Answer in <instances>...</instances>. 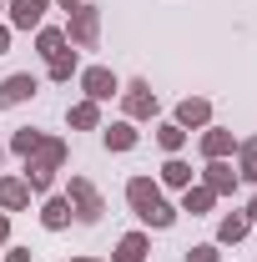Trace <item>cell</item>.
Wrapping results in <instances>:
<instances>
[{
  "label": "cell",
  "instance_id": "cell-21",
  "mask_svg": "<svg viewBox=\"0 0 257 262\" xmlns=\"http://www.w3.org/2000/svg\"><path fill=\"white\" fill-rule=\"evenodd\" d=\"M237 177L257 187V136H242L237 141Z\"/></svg>",
  "mask_w": 257,
  "mask_h": 262
},
{
  "label": "cell",
  "instance_id": "cell-13",
  "mask_svg": "<svg viewBox=\"0 0 257 262\" xmlns=\"http://www.w3.org/2000/svg\"><path fill=\"white\" fill-rule=\"evenodd\" d=\"M126 202H131V212H146L152 202H161V182L157 177H131L126 182Z\"/></svg>",
  "mask_w": 257,
  "mask_h": 262
},
{
  "label": "cell",
  "instance_id": "cell-7",
  "mask_svg": "<svg viewBox=\"0 0 257 262\" xmlns=\"http://www.w3.org/2000/svg\"><path fill=\"white\" fill-rule=\"evenodd\" d=\"M46 10H51V0H10L5 5V15H10L15 31H40L46 26Z\"/></svg>",
  "mask_w": 257,
  "mask_h": 262
},
{
  "label": "cell",
  "instance_id": "cell-9",
  "mask_svg": "<svg viewBox=\"0 0 257 262\" xmlns=\"http://www.w3.org/2000/svg\"><path fill=\"white\" fill-rule=\"evenodd\" d=\"M202 187H207L212 196H232L237 187H242V177L232 171V162H207L202 166Z\"/></svg>",
  "mask_w": 257,
  "mask_h": 262
},
{
  "label": "cell",
  "instance_id": "cell-26",
  "mask_svg": "<svg viewBox=\"0 0 257 262\" xmlns=\"http://www.w3.org/2000/svg\"><path fill=\"white\" fill-rule=\"evenodd\" d=\"M187 262H222V252H217V242H197L187 247Z\"/></svg>",
  "mask_w": 257,
  "mask_h": 262
},
{
  "label": "cell",
  "instance_id": "cell-16",
  "mask_svg": "<svg viewBox=\"0 0 257 262\" xmlns=\"http://www.w3.org/2000/svg\"><path fill=\"white\" fill-rule=\"evenodd\" d=\"M46 76H51V81H56V86H66V81H71V76H81V56H76V51H71V46H66V51H56V56H51V61H46Z\"/></svg>",
  "mask_w": 257,
  "mask_h": 262
},
{
  "label": "cell",
  "instance_id": "cell-8",
  "mask_svg": "<svg viewBox=\"0 0 257 262\" xmlns=\"http://www.w3.org/2000/svg\"><path fill=\"white\" fill-rule=\"evenodd\" d=\"M182 131H202V126H212V101L207 96H187V101H177V116H172Z\"/></svg>",
  "mask_w": 257,
  "mask_h": 262
},
{
  "label": "cell",
  "instance_id": "cell-5",
  "mask_svg": "<svg viewBox=\"0 0 257 262\" xmlns=\"http://www.w3.org/2000/svg\"><path fill=\"white\" fill-rule=\"evenodd\" d=\"M121 111H126V121H152V116H157V91H152V81H126V86H121Z\"/></svg>",
  "mask_w": 257,
  "mask_h": 262
},
{
  "label": "cell",
  "instance_id": "cell-10",
  "mask_svg": "<svg viewBox=\"0 0 257 262\" xmlns=\"http://www.w3.org/2000/svg\"><path fill=\"white\" fill-rule=\"evenodd\" d=\"M197 146H202L207 162H227V157L237 151V136H232L227 126H202V141H197Z\"/></svg>",
  "mask_w": 257,
  "mask_h": 262
},
{
  "label": "cell",
  "instance_id": "cell-25",
  "mask_svg": "<svg viewBox=\"0 0 257 262\" xmlns=\"http://www.w3.org/2000/svg\"><path fill=\"white\" fill-rule=\"evenodd\" d=\"M40 141H46V131H35V126H20L15 136H10V151H15V157H31V151L40 146Z\"/></svg>",
  "mask_w": 257,
  "mask_h": 262
},
{
  "label": "cell",
  "instance_id": "cell-30",
  "mask_svg": "<svg viewBox=\"0 0 257 262\" xmlns=\"http://www.w3.org/2000/svg\"><path fill=\"white\" fill-rule=\"evenodd\" d=\"M5 51H10V31L0 26V56H5Z\"/></svg>",
  "mask_w": 257,
  "mask_h": 262
},
{
  "label": "cell",
  "instance_id": "cell-23",
  "mask_svg": "<svg viewBox=\"0 0 257 262\" xmlns=\"http://www.w3.org/2000/svg\"><path fill=\"white\" fill-rule=\"evenodd\" d=\"M187 136H192V131H182L177 121H161V126H157V146L166 151V157H177V151L187 146Z\"/></svg>",
  "mask_w": 257,
  "mask_h": 262
},
{
  "label": "cell",
  "instance_id": "cell-33",
  "mask_svg": "<svg viewBox=\"0 0 257 262\" xmlns=\"http://www.w3.org/2000/svg\"><path fill=\"white\" fill-rule=\"evenodd\" d=\"M0 15H5V5H0Z\"/></svg>",
  "mask_w": 257,
  "mask_h": 262
},
{
  "label": "cell",
  "instance_id": "cell-14",
  "mask_svg": "<svg viewBox=\"0 0 257 262\" xmlns=\"http://www.w3.org/2000/svg\"><path fill=\"white\" fill-rule=\"evenodd\" d=\"M26 207H31L26 177H0V212H26Z\"/></svg>",
  "mask_w": 257,
  "mask_h": 262
},
{
  "label": "cell",
  "instance_id": "cell-28",
  "mask_svg": "<svg viewBox=\"0 0 257 262\" xmlns=\"http://www.w3.org/2000/svg\"><path fill=\"white\" fill-rule=\"evenodd\" d=\"M10 242V212H0V247Z\"/></svg>",
  "mask_w": 257,
  "mask_h": 262
},
{
  "label": "cell",
  "instance_id": "cell-4",
  "mask_svg": "<svg viewBox=\"0 0 257 262\" xmlns=\"http://www.w3.org/2000/svg\"><path fill=\"white\" fill-rule=\"evenodd\" d=\"M81 91H86V101H111V96H121V81H116V71L111 66H81Z\"/></svg>",
  "mask_w": 257,
  "mask_h": 262
},
{
  "label": "cell",
  "instance_id": "cell-18",
  "mask_svg": "<svg viewBox=\"0 0 257 262\" xmlns=\"http://www.w3.org/2000/svg\"><path fill=\"white\" fill-rule=\"evenodd\" d=\"M146 252H152L146 232H126V237L116 242V252H111V262H146Z\"/></svg>",
  "mask_w": 257,
  "mask_h": 262
},
{
  "label": "cell",
  "instance_id": "cell-1",
  "mask_svg": "<svg viewBox=\"0 0 257 262\" xmlns=\"http://www.w3.org/2000/svg\"><path fill=\"white\" fill-rule=\"evenodd\" d=\"M66 157H71V146H66L61 136H46L31 157H26V171H20V177H26L31 196H51V187H56V171L66 166Z\"/></svg>",
  "mask_w": 257,
  "mask_h": 262
},
{
  "label": "cell",
  "instance_id": "cell-3",
  "mask_svg": "<svg viewBox=\"0 0 257 262\" xmlns=\"http://www.w3.org/2000/svg\"><path fill=\"white\" fill-rule=\"evenodd\" d=\"M66 40H71L76 51H96V46H101V10H96V5L81 0V5L71 10V20H66Z\"/></svg>",
  "mask_w": 257,
  "mask_h": 262
},
{
  "label": "cell",
  "instance_id": "cell-24",
  "mask_svg": "<svg viewBox=\"0 0 257 262\" xmlns=\"http://www.w3.org/2000/svg\"><path fill=\"white\" fill-rule=\"evenodd\" d=\"M66 46H71V40H66V31H61V26H40V31H35V51H40L46 61H51L56 51H66Z\"/></svg>",
  "mask_w": 257,
  "mask_h": 262
},
{
  "label": "cell",
  "instance_id": "cell-15",
  "mask_svg": "<svg viewBox=\"0 0 257 262\" xmlns=\"http://www.w3.org/2000/svg\"><path fill=\"white\" fill-rule=\"evenodd\" d=\"M192 166L182 162V157H166V162H161V171H157V182L161 187H172V192H187V187H192Z\"/></svg>",
  "mask_w": 257,
  "mask_h": 262
},
{
  "label": "cell",
  "instance_id": "cell-22",
  "mask_svg": "<svg viewBox=\"0 0 257 262\" xmlns=\"http://www.w3.org/2000/svg\"><path fill=\"white\" fill-rule=\"evenodd\" d=\"M136 217H141V222H146V227H157V232H166V227H177V207H172V202H166V196H161V202H152V207H146V212H136Z\"/></svg>",
  "mask_w": 257,
  "mask_h": 262
},
{
  "label": "cell",
  "instance_id": "cell-6",
  "mask_svg": "<svg viewBox=\"0 0 257 262\" xmlns=\"http://www.w3.org/2000/svg\"><path fill=\"white\" fill-rule=\"evenodd\" d=\"M35 91H40V76H31V71H15V76H5V81H0V111H10V106H26Z\"/></svg>",
  "mask_w": 257,
  "mask_h": 262
},
{
  "label": "cell",
  "instance_id": "cell-11",
  "mask_svg": "<svg viewBox=\"0 0 257 262\" xmlns=\"http://www.w3.org/2000/svg\"><path fill=\"white\" fill-rule=\"evenodd\" d=\"M71 222H76V217H71V202H66V192L40 202V227H46V232H66Z\"/></svg>",
  "mask_w": 257,
  "mask_h": 262
},
{
  "label": "cell",
  "instance_id": "cell-17",
  "mask_svg": "<svg viewBox=\"0 0 257 262\" xmlns=\"http://www.w3.org/2000/svg\"><path fill=\"white\" fill-rule=\"evenodd\" d=\"M66 126L71 131H101V106L96 101H76V106L66 111Z\"/></svg>",
  "mask_w": 257,
  "mask_h": 262
},
{
  "label": "cell",
  "instance_id": "cell-31",
  "mask_svg": "<svg viewBox=\"0 0 257 262\" xmlns=\"http://www.w3.org/2000/svg\"><path fill=\"white\" fill-rule=\"evenodd\" d=\"M51 5H61V10H76V5H81V0H51Z\"/></svg>",
  "mask_w": 257,
  "mask_h": 262
},
{
  "label": "cell",
  "instance_id": "cell-12",
  "mask_svg": "<svg viewBox=\"0 0 257 262\" xmlns=\"http://www.w3.org/2000/svg\"><path fill=\"white\" fill-rule=\"evenodd\" d=\"M101 141H106V151H131L136 141H141V131H136V121H111V126H101Z\"/></svg>",
  "mask_w": 257,
  "mask_h": 262
},
{
  "label": "cell",
  "instance_id": "cell-32",
  "mask_svg": "<svg viewBox=\"0 0 257 262\" xmlns=\"http://www.w3.org/2000/svg\"><path fill=\"white\" fill-rule=\"evenodd\" d=\"M66 262H101V257H66Z\"/></svg>",
  "mask_w": 257,
  "mask_h": 262
},
{
  "label": "cell",
  "instance_id": "cell-2",
  "mask_svg": "<svg viewBox=\"0 0 257 262\" xmlns=\"http://www.w3.org/2000/svg\"><path fill=\"white\" fill-rule=\"evenodd\" d=\"M66 202H71V217H76L81 227H96L101 212H106V202H101V192H96V182H91V177H71Z\"/></svg>",
  "mask_w": 257,
  "mask_h": 262
},
{
  "label": "cell",
  "instance_id": "cell-29",
  "mask_svg": "<svg viewBox=\"0 0 257 262\" xmlns=\"http://www.w3.org/2000/svg\"><path fill=\"white\" fill-rule=\"evenodd\" d=\"M242 217H247V222H257V192L247 196V207H242Z\"/></svg>",
  "mask_w": 257,
  "mask_h": 262
},
{
  "label": "cell",
  "instance_id": "cell-20",
  "mask_svg": "<svg viewBox=\"0 0 257 262\" xmlns=\"http://www.w3.org/2000/svg\"><path fill=\"white\" fill-rule=\"evenodd\" d=\"M247 232H252V222H247L242 212H227L222 222H217V242H222V247H237Z\"/></svg>",
  "mask_w": 257,
  "mask_h": 262
},
{
  "label": "cell",
  "instance_id": "cell-19",
  "mask_svg": "<svg viewBox=\"0 0 257 262\" xmlns=\"http://www.w3.org/2000/svg\"><path fill=\"white\" fill-rule=\"evenodd\" d=\"M212 207H217V196L207 192V187H202V182H192V187H187V192H182V207H177V212H192V217H207V212H212Z\"/></svg>",
  "mask_w": 257,
  "mask_h": 262
},
{
  "label": "cell",
  "instance_id": "cell-27",
  "mask_svg": "<svg viewBox=\"0 0 257 262\" xmlns=\"http://www.w3.org/2000/svg\"><path fill=\"white\" fill-rule=\"evenodd\" d=\"M5 262H35V252H31V247H10V252H5Z\"/></svg>",
  "mask_w": 257,
  "mask_h": 262
}]
</instances>
